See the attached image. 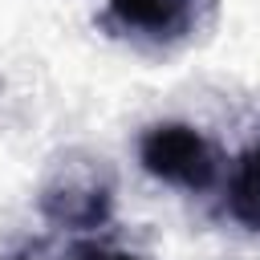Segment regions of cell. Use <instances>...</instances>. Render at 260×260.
Masks as SVG:
<instances>
[{
	"label": "cell",
	"mask_w": 260,
	"mask_h": 260,
	"mask_svg": "<svg viewBox=\"0 0 260 260\" xmlns=\"http://www.w3.org/2000/svg\"><path fill=\"white\" fill-rule=\"evenodd\" d=\"M114 195H118L114 167L85 146H69L53 154V162L45 167L37 187V207L57 228L89 232L114 215Z\"/></svg>",
	"instance_id": "cell-1"
},
{
	"label": "cell",
	"mask_w": 260,
	"mask_h": 260,
	"mask_svg": "<svg viewBox=\"0 0 260 260\" xmlns=\"http://www.w3.org/2000/svg\"><path fill=\"white\" fill-rule=\"evenodd\" d=\"M138 162L158 183L183 191H207L219 179V150L191 122H154L138 138Z\"/></svg>",
	"instance_id": "cell-2"
},
{
	"label": "cell",
	"mask_w": 260,
	"mask_h": 260,
	"mask_svg": "<svg viewBox=\"0 0 260 260\" xmlns=\"http://www.w3.org/2000/svg\"><path fill=\"white\" fill-rule=\"evenodd\" d=\"M215 0H106V24L146 49H175L191 41Z\"/></svg>",
	"instance_id": "cell-3"
},
{
	"label": "cell",
	"mask_w": 260,
	"mask_h": 260,
	"mask_svg": "<svg viewBox=\"0 0 260 260\" xmlns=\"http://www.w3.org/2000/svg\"><path fill=\"white\" fill-rule=\"evenodd\" d=\"M228 215L260 236V138L236 158L228 179Z\"/></svg>",
	"instance_id": "cell-4"
},
{
	"label": "cell",
	"mask_w": 260,
	"mask_h": 260,
	"mask_svg": "<svg viewBox=\"0 0 260 260\" xmlns=\"http://www.w3.org/2000/svg\"><path fill=\"white\" fill-rule=\"evenodd\" d=\"M65 260H146V256L114 248V244H102V240H77V244H69Z\"/></svg>",
	"instance_id": "cell-5"
},
{
	"label": "cell",
	"mask_w": 260,
	"mask_h": 260,
	"mask_svg": "<svg viewBox=\"0 0 260 260\" xmlns=\"http://www.w3.org/2000/svg\"><path fill=\"white\" fill-rule=\"evenodd\" d=\"M0 260H32V248H16V252H0Z\"/></svg>",
	"instance_id": "cell-6"
}]
</instances>
